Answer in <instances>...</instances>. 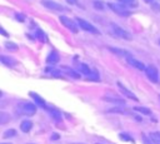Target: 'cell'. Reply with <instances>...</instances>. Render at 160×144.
<instances>
[{"mask_svg":"<svg viewBox=\"0 0 160 144\" xmlns=\"http://www.w3.org/2000/svg\"><path fill=\"white\" fill-rule=\"evenodd\" d=\"M66 3H68V4H70V5L80 6V4H79V1H78V0H66Z\"/></svg>","mask_w":160,"mask_h":144,"instance_id":"28","label":"cell"},{"mask_svg":"<svg viewBox=\"0 0 160 144\" xmlns=\"http://www.w3.org/2000/svg\"><path fill=\"white\" fill-rule=\"evenodd\" d=\"M92 6H94L96 10H104V9H105V4H104L101 0H94V1H92Z\"/></svg>","mask_w":160,"mask_h":144,"instance_id":"20","label":"cell"},{"mask_svg":"<svg viewBox=\"0 0 160 144\" xmlns=\"http://www.w3.org/2000/svg\"><path fill=\"white\" fill-rule=\"evenodd\" d=\"M111 53H114L115 55H119V56H124V58H129V56H131V54L128 51V50H125V49H119V48H108Z\"/></svg>","mask_w":160,"mask_h":144,"instance_id":"9","label":"cell"},{"mask_svg":"<svg viewBox=\"0 0 160 144\" xmlns=\"http://www.w3.org/2000/svg\"><path fill=\"white\" fill-rule=\"evenodd\" d=\"M5 48H6L8 50H12V51L18 50V46H16L14 43H5Z\"/></svg>","mask_w":160,"mask_h":144,"instance_id":"24","label":"cell"},{"mask_svg":"<svg viewBox=\"0 0 160 144\" xmlns=\"http://www.w3.org/2000/svg\"><path fill=\"white\" fill-rule=\"evenodd\" d=\"M126 60H128V63H129L132 68H135V69H138V70H145V68H146L141 61L136 60V59H135V58H132V56L126 58Z\"/></svg>","mask_w":160,"mask_h":144,"instance_id":"8","label":"cell"},{"mask_svg":"<svg viewBox=\"0 0 160 144\" xmlns=\"http://www.w3.org/2000/svg\"><path fill=\"white\" fill-rule=\"evenodd\" d=\"M102 100L108 101V103H112V104H125L124 99L120 98H112V96H102Z\"/></svg>","mask_w":160,"mask_h":144,"instance_id":"13","label":"cell"},{"mask_svg":"<svg viewBox=\"0 0 160 144\" xmlns=\"http://www.w3.org/2000/svg\"><path fill=\"white\" fill-rule=\"evenodd\" d=\"M69 74H70L72 78H75V79H79V78H80V75H79V74H76V73H74L72 70H69Z\"/></svg>","mask_w":160,"mask_h":144,"instance_id":"29","label":"cell"},{"mask_svg":"<svg viewBox=\"0 0 160 144\" xmlns=\"http://www.w3.org/2000/svg\"><path fill=\"white\" fill-rule=\"evenodd\" d=\"M1 95H2V93H1V90H0V98H1Z\"/></svg>","mask_w":160,"mask_h":144,"instance_id":"34","label":"cell"},{"mask_svg":"<svg viewBox=\"0 0 160 144\" xmlns=\"http://www.w3.org/2000/svg\"><path fill=\"white\" fill-rule=\"evenodd\" d=\"M159 44H160V39H159Z\"/></svg>","mask_w":160,"mask_h":144,"instance_id":"36","label":"cell"},{"mask_svg":"<svg viewBox=\"0 0 160 144\" xmlns=\"http://www.w3.org/2000/svg\"><path fill=\"white\" fill-rule=\"evenodd\" d=\"M134 110L135 111H139V113H141L144 115H151V110L149 108H145V106H135Z\"/></svg>","mask_w":160,"mask_h":144,"instance_id":"18","label":"cell"},{"mask_svg":"<svg viewBox=\"0 0 160 144\" xmlns=\"http://www.w3.org/2000/svg\"><path fill=\"white\" fill-rule=\"evenodd\" d=\"M16 19H18V20H21V21H24V19H25V18L22 16V14H18V16H16Z\"/></svg>","mask_w":160,"mask_h":144,"instance_id":"31","label":"cell"},{"mask_svg":"<svg viewBox=\"0 0 160 144\" xmlns=\"http://www.w3.org/2000/svg\"><path fill=\"white\" fill-rule=\"evenodd\" d=\"M0 61L4 64V65H8V66H12L16 64V60L11 56H6V55H0Z\"/></svg>","mask_w":160,"mask_h":144,"instance_id":"11","label":"cell"},{"mask_svg":"<svg viewBox=\"0 0 160 144\" xmlns=\"http://www.w3.org/2000/svg\"><path fill=\"white\" fill-rule=\"evenodd\" d=\"M119 138H120L121 140H125V141H131V140H132L130 136H128V134H124V133H121V134L119 135Z\"/></svg>","mask_w":160,"mask_h":144,"instance_id":"26","label":"cell"},{"mask_svg":"<svg viewBox=\"0 0 160 144\" xmlns=\"http://www.w3.org/2000/svg\"><path fill=\"white\" fill-rule=\"evenodd\" d=\"M50 113L52 114V116H54L55 119H61V115H60V113H59L58 110H50Z\"/></svg>","mask_w":160,"mask_h":144,"instance_id":"27","label":"cell"},{"mask_svg":"<svg viewBox=\"0 0 160 144\" xmlns=\"http://www.w3.org/2000/svg\"><path fill=\"white\" fill-rule=\"evenodd\" d=\"M15 135H16V130H15V129H8V130H5L4 134H2V136H4L5 139L11 138V136H15Z\"/></svg>","mask_w":160,"mask_h":144,"instance_id":"21","label":"cell"},{"mask_svg":"<svg viewBox=\"0 0 160 144\" xmlns=\"http://www.w3.org/2000/svg\"><path fill=\"white\" fill-rule=\"evenodd\" d=\"M41 5H44L46 9L54 10V11H61V10H64V6H61L59 3L52 1V0H41Z\"/></svg>","mask_w":160,"mask_h":144,"instance_id":"7","label":"cell"},{"mask_svg":"<svg viewBox=\"0 0 160 144\" xmlns=\"http://www.w3.org/2000/svg\"><path fill=\"white\" fill-rule=\"evenodd\" d=\"M0 144H11V143H0Z\"/></svg>","mask_w":160,"mask_h":144,"instance_id":"33","label":"cell"},{"mask_svg":"<svg viewBox=\"0 0 160 144\" xmlns=\"http://www.w3.org/2000/svg\"><path fill=\"white\" fill-rule=\"evenodd\" d=\"M60 21L62 23V25L66 28V29H69L71 33H74V34H76L78 33V25L74 23V20H71L70 18H68V16H65V15H60Z\"/></svg>","mask_w":160,"mask_h":144,"instance_id":"5","label":"cell"},{"mask_svg":"<svg viewBox=\"0 0 160 144\" xmlns=\"http://www.w3.org/2000/svg\"><path fill=\"white\" fill-rule=\"evenodd\" d=\"M60 138V135L59 134H56V133H54L52 135H51V140H58Z\"/></svg>","mask_w":160,"mask_h":144,"instance_id":"30","label":"cell"},{"mask_svg":"<svg viewBox=\"0 0 160 144\" xmlns=\"http://www.w3.org/2000/svg\"><path fill=\"white\" fill-rule=\"evenodd\" d=\"M18 110L24 115H34L36 113V105L29 101H21L18 104Z\"/></svg>","mask_w":160,"mask_h":144,"instance_id":"1","label":"cell"},{"mask_svg":"<svg viewBox=\"0 0 160 144\" xmlns=\"http://www.w3.org/2000/svg\"><path fill=\"white\" fill-rule=\"evenodd\" d=\"M118 88H119V90L121 91V94H124L125 96H128V98H130V99H132V100H138V98H136L129 89H126L121 83H118Z\"/></svg>","mask_w":160,"mask_h":144,"instance_id":"10","label":"cell"},{"mask_svg":"<svg viewBox=\"0 0 160 144\" xmlns=\"http://www.w3.org/2000/svg\"><path fill=\"white\" fill-rule=\"evenodd\" d=\"M30 95H31V96H32V98H34V99H35L38 103H40V105H41L42 108H45V101H44L41 98H39V96H38L35 93H30Z\"/></svg>","mask_w":160,"mask_h":144,"instance_id":"22","label":"cell"},{"mask_svg":"<svg viewBox=\"0 0 160 144\" xmlns=\"http://www.w3.org/2000/svg\"><path fill=\"white\" fill-rule=\"evenodd\" d=\"M78 69H79V71H80L81 74H84V75H89V74L91 73L90 68H89L86 64H84V63L79 64V65H78Z\"/></svg>","mask_w":160,"mask_h":144,"instance_id":"15","label":"cell"},{"mask_svg":"<svg viewBox=\"0 0 160 144\" xmlns=\"http://www.w3.org/2000/svg\"><path fill=\"white\" fill-rule=\"evenodd\" d=\"M75 21L78 23V26H80L82 30H85L88 33H91V34H95V35H99L100 34V31L94 25H91L89 21H86V20H84L81 18H75Z\"/></svg>","mask_w":160,"mask_h":144,"instance_id":"2","label":"cell"},{"mask_svg":"<svg viewBox=\"0 0 160 144\" xmlns=\"http://www.w3.org/2000/svg\"><path fill=\"white\" fill-rule=\"evenodd\" d=\"M74 144H82V143H74Z\"/></svg>","mask_w":160,"mask_h":144,"instance_id":"35","label":"cell"},{"mask_svg":"<svg viewBox=\"0 0 160 144\" xmlns=\"http://www.w3.org/2000/svg\"><path fill=\"white\" fill-rule=\"evenodd\" d=\"M109 9H111L114 13H116L118 15L120 16H129L130 15V11H128L126 6L125 5H120V4H114V3H109L106 4Z\"/></svg>","mask_w":160,"mask_h":144,"instance_id":"4","label":"cell"},{"mask_svg":"<svg viewBox=\"0 0 160 144\" xmlns=\"http://www.w3.org/2000/svg\"><path fill=\"white\" fill-rule=\"evenodd\" d=\"M10 121V114L6 111H0V125Z\"/></svg>","mask_w":160,"mask_h":144,"instance_id":"16","label":"cell"},{"mask_svg":"<svg viewBox=\"0 0 160 144\" xmlns=\"http://www.w3.org/2000/svg\"><path fill=\"white\" fill-rule=\"evenodd\" d=\"M149 138L151 139V141L156 143V144H160V131H155V133H150Z\"/></svg>","mask_w":160,"mask_h":144,"instance_id":"19","label":"cell"},{"mask_svg":"<svg viewBox=\"0 0 160 144\" xmlns=\"http://www.w3.org/2000/svg\"><path fill=\"white\" fill-rule=\"evenodd\" d=\"M59 59H60L59 54H58L56 51H51V53L48 55L46 61H48V63H50V64H56V63L59 61Z\"/></svg>","mask_w":160,"mask_h":144,"instance_id":"12","label":"cell"},{"mask_svg":"<svg viewBox=\"0 0 160 144\" xmlns=\"http://www.w3.org/2000/svg\"><path fill=\"white\" fill-rule=\"evenodd\" d=\"M144 1H145V3H149V4H151V3H152V0H144Z\"/></svg>","mask_w":160,"mask_h":144,"instance_id":"32","label":"cell"},{"mask_svg":"<svg viewBox=\"0 0 160 144\" xmlns=\"http://www.w3.org/2000/svg\"><path fill=\"white\" fill-rule=\"evenodd\" d=\"M118 1L121 3L122 5H125V6H130V8H138V5H139L138 0H118Z\"/></svg>","mask_w":160,"mask_h":144,"instance_id":"17","label":"cell"},{"mask_svg":"<svg viewBox=\"0 0 160 144\" xmlns=\"http://www.w3.org/2000/svg\"><path fill=\"white\" fill-rule=\"evenodd\" d=\"M151 9L156 13H160V4L159 3H151Z\"/></svg>","mask_w":160,"mask_h":144,"instance_id":"25","label":"cell"},{"mask_svg":"<svg viewBox=\"0 0 160 144\" xmlns=\"http://www.w3.org/2000/svg\"><path fill=\"white\" fill-rule=\"evenodd\" d=\"M98 144H99V143H98Z\"/></svg>","mask_w":160,"mask_h":144,"instance_id":"37","label":"cell"},{"mask_svg":"<svg viewBox=\"0 0 160 144\" xmlns=\"http://www.w3.org/2000/svg\"><path fill=\"white\" fill-rule=\"evenodd\" d=\"M108 113H118V114H124L125 110L121 109V108H110L108 109Z\"/></svg>","mask_w":160,"mask_h":144,"instance_id":"23","label":"cell"},{"mask_svg":"<svg viewBox=\"0 0 160 144\" xmlns=\"http://www.w3.org/2000/svg\"><path fill=\"white\" fill-rule=\"evenodd\" d=\"M111 29H112V31H114V34L116 36H119V38H121L124 40H131L132 39V36H131V34L129 31H126L125 29H122L121 26H119V25H116L114 23L111 24Z\"/></svg>","mask_w":160,"mask_h":144,"instance_id":"3","label":"cell"},{"mask_svg":"<svg viewBox=\"0 0 160 144\" xmlns=\"http://www.w3.org/2000/svg\"><path fill=\"white\" fill-rule=\"evenodd\" d=\"M31 126H32V123H31L30 120H24V121H21V124H20V129H21V131H24V133L30 131Z\"/></svg>","mask_w":160,"mask_h":144,"instance_id":"14","label":"cell"},{"mask_svg":"<svg viewBox=\"0 0 160 144\" xmlns=\"http://www.w3.org/2000/svg\"><path fill=\"white\" fill-rule=\"evenodd\" d=\"M145 74L148 76V79L152 83H158L159 80V73H158V69L154 66V65H148L145 68Z\"/></svg>","mask_w":160,"mask_h":144,"instance_id":"6","label":"cell"}]
</instances>
